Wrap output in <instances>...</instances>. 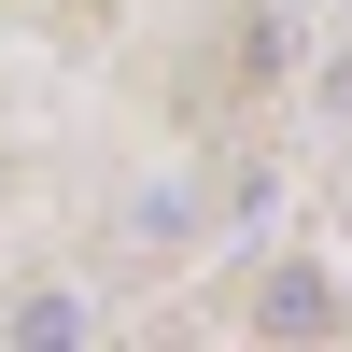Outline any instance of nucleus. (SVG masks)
Masks as SVG:
<instances>
[{"instance_id": "f257e3e1", "label": "nucleus", "mask_w": 352, "mask_h": 352, "mask_svg": "<svg viewBox=\"0 0 352 352\" xmlns=\"http://www.w3.org/2000/svg\"><path fill=\"white\" fill-rule=\"evenodd\" d=\"M254 324H268V338H324V324H338V282H324V268H268Z\"/></svg>"}]
</instances>
